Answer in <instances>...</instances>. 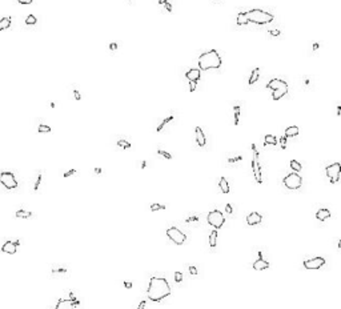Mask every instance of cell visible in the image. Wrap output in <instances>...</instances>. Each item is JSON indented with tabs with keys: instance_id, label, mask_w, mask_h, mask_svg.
<instances>
[{
	"instance_id": "3957f363",
	"label": "cell",
	"mask_w": 341,
	"mask_h": 309,
	"mask_svg": "<svg viewBox=\"0 0 341 309\" xmlns=\"http://www.w3.org/2000/svg\"><path fill=\"white\" fill-rule=\"evenodd\" d=\"M247 18H248V22H252L255 24H267V23H272L275 19V16L269 14V12H265L263 10H259V8H255V10H251L245 12Z\"/></svg>"
},
{
	"instance_id": "ac0fdd59",
	"label": "cell",
	"mask_w": 341,
	"mask_h": 309,
	"mask_svg": "<svg viewBox=\"0 0 341 309\" xmlns=\"http://www.w3.org/2000/svg\"><path fill=\"white\" fill-rule=\"evenodd\" d=\"M331 217V211L327 209V208H321V209H319L317 212H316V219L319 220V221H325V220H328Z\"/></svg>"
},
{
	"instance_id": "d590c367",
	"label": "cell",
	"mask_w": 341,
	"mask_h": 309,
	"mask_svg": "<svg viewBox=\"0 0 341 309\" xmlns=\"http://www.w3.org/2000/svg\"><path fill=\"white\" fill-rule=\"evenodd\" d=\"M187 223H189V224H193V225L196 227V225H199V219L196 217V216H189V217H187V220H185Z\"/></svg>"
},
{
	"instance_id": "4316f807",
	"label": "cell",
	"mask_w": 341,
	"mask_h": 309,
	"mask_svg": "<svg viewBox=\"0 0 341 309\" xmlns=\"http://www.w3.org/2000/svg\"><path fill=\"white\" fill-rule=\"evenodd\" d=\"M10 26H11V18H3L0 20V31L7 30V28H10Z\"/></svg>"
},
{
	"instance_id": "8d00e7d4",
	"label": "cell",
	"mask_w": 341,
	"mask_h": 309,
	"mask_svg": "<svg viewBox=\"0 0 341 309\" xmlns=\"http://www.w3.org/2000/svg\"><path fill=\"white\" fill-rule=\"evenodd\" d=\"M157 155L161 156V157H164V159H167V160H171V159H172V155L168 153L167 151H163V149H159V151H157Z\"/></svg>"
},
{
	"instance_id": "f5cc1de1",
	"label": "cell",
	"mask_w": 341,
	"mask_h": 309,
	"mask_svg": "<svg viewBox=\"0 0 341 309\" xmlns=\"http://www.w3.org/2000/svg\"><path fill=\"white\" fill-rule=\"evenodd\" d=\"M95 173H96V175H100V173H101V168H95Z\"/></svg>"
},
{
	"instance_id": "2e32d148",
	"label": "cell",
	"mask_w": 341,
	"mask_h": 309,
	"mask_svg": "<svg viewBox=\"0 0 341 309\" xmlns=\"http://www.w3.org/2000/svg\"><path fill=\"white\" fill-rule=\"evenodd\" d=\"M195 133H196V143H197L199 147H205V135H204L203 129L200 127L195 128Z\"/></svg>"
},
{
	"instance_id": "f35d334b",
	"label": "cell",
	"mask_w": 341,
	"mask_h": 309,
	"mask_svg": "<svg viewBox=\"0 0 341 309\" xmlns=\"http://www.w3.org/2000/svg\"><path fill=\"white\" fill-rule=\"evenodd\" d=\"M175 281L177 283V284L183 281V273H181V272H179V271L175 272Z\"/></svg>"
},
{
	"instance_id": "8992f818",
	"label": "cell",
	"mask_w": 341,
	"mask_h": 309,
	"mask_svg": "<svg viewBox=\"0 0 341 309\" xmlns=\"http://www.w3.org/2000/svg\"><path fill=\"white\" fill-rule=\"evenodd\" d=\"M284 183V187L288 188V189H292V191H296L301 187L303 184V177L300 176L297 172H292V173L287 175L285 177L283 180Z\"/></svg>"
},
{
	"instance_id": "e0dca14e",
	"label": "cell",
	"mask_w": 341,
	"mask_h": 309,
	"mask_svg": "<svg viewBox=\"0 0 341 309\" xmlns=\"http://www.w3.org/2000/svg\"><path fill=\"white\" fill-rule=\"evenodd\" d=\"M54 309H76L73 307V304L71 303V300H64V299H60L57 304L55 305Z\"/></svg>"
},
{
	"instance_id": "484cf974",
	"label": "cell",
	"mask_w": 341,
	"mask_h": 309,
	"mask_svg": "<svg viewBox=\"0 0 341 309\" xmlns=\"http://www.w3.org/2000/svg\"><path fill=\"white\" fill-rule=\"evenodd\" d=\"M172 120H173V115H171V116H168V117H165V119H164V120H163V121H161V123H160V124H159V127H157V128H156V131H157V132H160V131H163V128H164V127H165V125H167V124H168V123H171V121H172Z\"/></svg>"
},
{
	"instance_id": "60d3db41",
	"label": "cell",
	"mask_w": 341,
	"mask_h": 309,
	"mask_svg": "<svg viewBox=\"0 0 341 309\" xmlns=\"http://www.w3.org/2000/svg\"><path fill=\"white\" fill-rule=\"evenodd\" d=\"M241 160H243L241 156H237V157H229L228 159V163L232 164V163H236V161H241Z\"/></svg>"
},
{
	"instance_id": "ab89813d",
	"label": "cell",
	"mask_w": 341,
	"mask_h": 309,
	"mask_svg": "<svg viewBox=\"0 0 341 309\" xmlns=\"http://www.w3.org/2000/svg\"><path fill=\"white\" fill-rule=\"evenodd\" d=\"M287 139L288 137H285V136H281L280 140H279V143H280V145H281L283 149H285V148H287Z\"/></svg>"
},
{
	"instance_id": "db71d44e",
	"label": "cell",
	"mask_w": 341,
	"mask_h": 309,
	"mask_svg": "<svg viewBox=\"0 0 341 309\" xmlns=\"http://www.w3.org/2000/svg\"><path fill=\"white\" fill-rule=\"evenodd\" d=\"M145 167H147V161H141V164H140V168H141V169H144Z\"/></svg>"
},
{
	"instance_id": "8fae6325",
	"label": "cell",
	"mask_w": 341,
	"mask_h": 309,
	"mask_svg": "<svg viewBox=\"0 0 341 309\" xmlns=\"http://www.w3.org/2000/svg\"><path fill=\"white\" fill-rule=\"evenodd\" d=\"M325 259L324 257H320V256H317V257H312V259H308L304 261V268H307V269H320L321 267L325 265Z\"/></svg>"
},
{
	"instance_id": "d6986e66",
	"label": "cell",
	"mask_w": 341,
	"mask_h": 309,
	"mask_svg": "<svg viewBox=\"0 0 341 309\" xmlns=\"http://www.w3.org/2000/svg\"><path fill=\"white\" fill-rule=\"evenodd\" d=\"M297 135H299V127L297 125L288 127L285 129V133H284L285 137H295V136H297Z\"/></svg>"
},
{
	"instance_id": "11a10c76",
	"label": "cell",
	"mask_w": 341,
	"mask_h": 309,
	"mask_svg": "<svg viewBox=\"0 0 341 309\" xmlns=\"http://www.w3.org/2000/svg\"><path fill=\"white\" fill-rule=\"evenodd\" d=\"M116 48H117V44L112 43V44H111V50H116Z\"/></svg>"
},
{
	"instance_id": "9f6ffc18",
	"label": "cell",
	"mask_w": 341,
	"mask_h": 309,
	"mask_svg": "<svg viewBox=\"0 0 341 309\" xmlns=\"http://www.w3.org/2000/svg\"><path fill=\"white\" fill-rule=\"evenodd\" d=\"M341 113V105H337V116H340Z\"/></svg>"
},
{
	"instance_id": "f907efd6",
	"label": "cell",
	"mask_w": 341,
	"mask_h": 309,
	"mask_svg": "<svg viewBox=\"0 0 341 309\" xmlns=\"http://www.w3.org/2000/svg\"><path fill=\"white\" fill-rule=\"evenodd\" d=\"M18 2H19L20 4H26V6H27V4H31L32 2H34V0H18Z\"/></svg>"
},
{
	"instance_id": "83f0119b",
	"label": "cell",
	"mask_w": 341,
	"mask_h": 309,
	"mask_svg": "<svg viewBox=\"0 0 341 309\" xmlns=\"http://www.w3.org/2000/svg\"><path fill=\"white\" fill-rule=\"evenodd\" d=\"M233 112H235V125H239L240 123V105L236 104L233 107Z\"/></svg>"
},
{
	"instance_id": "7c38bea8",
	"label": "cell",
	"mask_w": 341,
	"mask_h": 309,
	"mask_svg": "<svg viewBox=\"0 0 341 309\" xmlns=\"http://www.w3.org/2000/svg\"><path fill=\"white\" fill-rule=\"evenodd\" d=\"M20 244L19 240H16V241H6L3 244L2 247V252H4V253H10V255H15L16 251H18V245Z\"/></svg>"
},
{
	"instance_id": "b9f144b4",
	"label": "cell",
	"mask_w": 341,
	"mask_h": 309,
	"mask_svg": "<svg viewBox=\"0 0 341 309\" xmlns=\"http://www.w3.org/2000/svg\"><path fill=\"white\" fill-rule=\"evenodd\" d=\"M188 271H189V273H191V275H193V276H197V269H196V267H193V265H189V268H188Z\"/></svg>"
},
{
	"instance_id": "603a6c76",
	"label": "cell",
	"mask_w": 341,
	"mask_h": 309,
	"mask_svg": "<svg viewBox=\"0 0 341 309\" xmlns=\"http://www.w3.org/2000/svg\"><path fill=\"white\" fill-rule=\"evenodd\" d=\"M259 75H260V68H255V69L252 71V75H251L249 80H248V84H249V85H253V84L259 80Z\"/></svg>"
},
{
	"instance_id": "7bdbcfd3",
	"label": "cell",
	"mask_w": 341,
	"mask_h": 309,
	"mask_svg": "<svg viewBox=\"0 0 341 309\" xmlns=\"http://www.w3.org/2000/svg\"><path fill=\"white\" fill-rule=\"evenodd\" d=\"M268 34L272 35V36H280L281 32H280L279 30H268Z\"/></svg>"
},
{
	"instance_id": "bcb514c9",
	"label": "cell",
	"mask_w": 341,
	"mask_h": 309,
	"mask_svg": "<svg viewBox=\"0 0 341 309\" xmlns=\"http://www.w3.org/2000/svg\"><path fill=\"white\" fill-rule=\"evenodd\" d=\"M75 173H76V169H69L68 172H65V173H64V177H69V176L75 175Z\"/></svg>"
},
{
	"instance_id": "816d5d0a",
	"label": "cell",
	"mask_w": 341,
	"mask_h": 309,
	"mask_svg": "<svg viewBox=\"0 0 341 309\" xmlns=\"http://www.w3.org/2000/svg\"><path fill=\"white\" fill-rule=\"evenodd\" d=\"M124 287H125L127 289H129V288H132V283H129V281H124Z\"/></svg>"
},
{
	"instance_id": "52a82bcc",
	"label": "cell",
	"mask_w": 341,
	"mask_h": 309,
	"mask_svg": "<svg viewBox=\"0 0 341 309\" xmlns=\"http://www.w3.org/2000/svg\"><path fill=\"white\" fill-rule=\"evenodd\" d=\"M252 152H253V159H252V171H253V176L257 184L263 183V173H261V167H260L259 161V151L256 149V145L252 144Z\"/></svg>"
},
{
	"instance_id": "91938a15",
	"label": "cell",
	"mask_w": 341,
	"mask_h": 309,
	"mask_svg": "<svg viewBox=\"0 0 341 309\" xmlns=\"http://www.w3.org/2000/svg\"><path fill=\"white\" fill-rule=\"evenodd\" d=\"M337 248H339V249H340V248H341V240H339V244H337Z\"/></svg>"
},
{
	"instance_id": "d4e9b609",
	"label": "cell",
	"mask_w": 341,
	"mask_h": 309,
	"mask_svg": "<svg viewBox=\"0 0 341 309\" xmlns=\"http://www.w3.org/2000/svg\"><path fill=\"white\" fill-rule=\"evenodd\" d=\"M216 244H217V229H213L209 235V247L215 248Z\"/></svg>"
},
{
	"instance_id": "836d02e7",
	"label": "cell",
	"mask_w": 341,
	"mask_h": 309,
	"mask_svg": "<svg viewBox=\"0 0 341 309\" xmlns=\"http://www.w3.org/2000/svg\"><path fill=\"white\" fill-rule=\"evenodd\" d=\"M67 273V268H52V275H65Z\"/></svg>"
},
{
	"instance_id": "681fc988",
	"label": "cell",
	"mask_w": 341,
	"mask_h": 309,
	"mask_svg": "<svg viewBox=\"0 0 341 309\" xmlns=\"http://www.w3.org/2000/svg\"><path fill=\"white\" fill-rule=\"evenodd\" d=\"M73 95H75V99L77 100V101H79L80 99H81V96H80V92H79L77 89H73Z\"/></svg>"
},
{
	"instance_id": "d6a6232c",
	"label": "cell",
	"mask_w": 341,
	"mask_h": 309,
	"mask_svg": "<svg viewBox=\"0 0 341 309\" xmlns=\"http://www.w3.org/2000/svg\"><path fill=\"white\" fill-rule=\"evenodd\" d=\"M149 209H151L152 212L160 211V209H165V205H164V204H157V203H155V204H151V205H149Z\"/></svg>"
},
{
	"instance_id": "5b68a950",
	"label": "cell",
	"mask_w": 341,
	"mask_h": 309,
	"mask_svg": "<svg viewBox=\"0 0 341 309\" xmlns=\"http://www.w3.org/2000/svg\"><path fill=\"white\" fill-rule=\"evenodd\" d=\"M207 221H208V224H209L212 228H213V229H220V228H223L224 223H225V216H224V213H223L221 211L213 209V211H211L209 213H208Z\"/></svg>"
},
{
	"instance_id": "9c48e42d",
	"label": "cell",
	"mask_w": 341,
	"mask_h": 309,
	"mask_svg": "<svg viewBox=\"0 0 341 309\" xmlns=\"http://www.w3.org/2000/svg\"><path fill=\"white\" fill-rule=\"evenodd\" d=\"M0 184L6 187L7 189H16L18 188V180L12 172H2L0 173Z\"/></svg>"
},
{
	"instance_id": "7a4b0ae2",
	"label": "cell",
	"mask_w": 341,
	"mask_h": 309,
	"mask_svg": "<svg viewBox=\"0 0 341 309\" xmlns=\"http://www.w3.org/2000/svg\"><path fill=\"white\" fill-rule=\"evenodd\" d=\"M199 69L200 71H208V69H217L221 67V57L219 52L215 50H211L208 52H204L199 56Z\"/></svg>"
},
{
	"instance_id": "f1b7e54d",
	"label": "cell",
	"mask_w": 341,
	"mask_h": 309,
	"mask_svg": "<svg viewBox=\"0 0 341 309\" xmlns=\"http://www.w3.org/2000/svg\"><path fill=\"white\" fill-rule=\"evenodd\" d=\"M289 167H291L295 172H300V171H301V164H300V163L297 161V160H291Z\"/></svg>"
},
{
	"instance_id": "4fadbf2b",
	"label": "cell",
	"mask_w": 341,
	"mask_h": 309,
	"mask_svg": "<svg viewBox=\"0 0 341 309\" xmlns=\"http://www.w3.org/2000/svg\"><path fill=\"white\" fill-rule=\"evenodd\" d=\"M260 257L256 260V261L252 264V268H253L255 271H264V269H268L269 268V263L265 259H263V255L259 253Z\"/></svg>"
},
{
	"instance_id": "e575fe53",
	"label": "cell",
	"mask_w": 341,
	"mask_h": 309,
	"mask_svg": "<svg viewBox=\"0 0 341 309\" xmlns=\"http://www.w3.org/2000/svg\"><path fill=\"white\" fill-rule=\"evenodd\" d=\"M42 180H43V173H42V172H40V173L38 175V179H36V183H35V185H34V191H35V192H38L39 187H40V184H42Z\"/></svg>"
},
{
	"instance_id": "277c9868",
	"label": "cell",
	"mask_w": 341,
	"mask_h": 309,
	"mask_svg": "<svg viewBox=\"0 0 341 309\" xmlns=\"http://www.w3.org/2000/svg\"><path fill=\"white\" fill-rule=\"evenodd\" d=\"M267 88L273 92V93H272V99L273 100L283 99L284 96L288 93V89H289V88H288V83L281 79H272L271 81L267 84Z\"/></svg>"
},
{
	"instance_id": "30bf717a",
	"label": "cell",
	"mask_w": 341,
	"mask_h": 309,
	"mask_svg": "<svg viewBox=\"0 0 341 309\" xmlns=\"http://www.w3.org/2000/svg\"><path fill=\"white\" fill-rule=\"evenodd\" d=\"M325 173L328 176V179H329V181L332 184H336L339 181L340 179V173H341V164L339 161H336L333 164H331V165H328L325 168Z\"/></svg>"
},
{
	"instance_id": "ee69618b",
	"label": "cell",
	"mask_w": 341,
	"mask_h": 309,
	"mask_svg": "<svg viewBox=\"0 0 341 309\" xmlns=\"http://www.w3.org/2000/svg\"><path fill=\"white\" fill-rule=\"evenodd\" d=\"M225 212H227L228 215H232V213H233V208H232L231 204H227V205H225Z\"/></svg>"
},
{
	"instance_id": "74e56055",
	"label": "cell",
	"mask_w": 341,
	"mask_h": 309,
	"mask_svg": "<svg viewBox=\"0 0 341 309\" xmlns=\"http://www.w3.org/2000/svg\"><path fill=\"white\" fill-rule=\"evenodd\" d=\"M26 24H28V26H34V24H36L35 15H28L27 19H26Z\"/></svg>"
},
{
	"instance_id": "cb8c5ba5",
	"label": "cell",
	"mask_w": 341,
	"mask_h": 309,
	"mask_svg": "<svg viewBox=\"0 0 341 309\" xmlns=\"http://www.w3.org/2000/svg\"><path fill=\"white\" fill-rule=\"evenodd\" d=\"M32 212H28V211H24V209H19V211H16V213H15V216L18 219H30V217H32Z\"/></svg>"
},
{
	"instance_id": "6da1fadb",
	"label": "cell",
	"mask_w": 341,
	"mask_h": 309,
	"mask_svg": "<svg viewBox=\"0 0 341 309\" xmlns=\"http://www.w3.org/2000/svg\"><path fill=\"white\" fill-rule=\"evenodd\" d=\"M171 285L163 277H151L149 285L147 289V296L151 301L153 303H160L161 300L171 295Z\"/></svg>"
},
{
	"instance_id": "ffe728a7",
	"label": "cell",
	"mask_w": 341,
	"mask_h": 309,
	"mask_svg": "<svg viewBox=\"0 0 341 309\" xmlns=\"http://www.w3.org/2000/svg\"><path fill=\"white\" fill-rule=\"evenodd\" d=\"M277 143H279V140L273 135H267L265 137H264V145L265 147L267 145H277Z\"/></svg>"
},
{
	"instance_id": "f546056e",
	"label": "cell",
	"mask_w": 341,
	"mask_h": 309,
	"mask_svg": "<svg viewBox=\"0 0 341 309\" xmlns=\"http://www.w3.org/2000/svg\"><path fill=\"white\" fill-rule=\"evenodd\" d=\"M69 300H71V303L73 304V307H75L76 309H80V301H79V300L75 297L73 292H69Z\"/></svg>"
},
{
	"instance_id": "5bb4252c",
	"label": "cell",
	"mask_w": 341,
	"mask_h": 309,
	"mask_svg": "<svg viewBox=\"0 0 341 309\" xmlns=\"http://www.w3.org/2000/svg\"><path fill=\"white\" fill-rule=\"evenodd\" d=\"M245 220H247L248 225H259V224L263 221V216L260 215L259 212H251V213L247 216Z\"/></svg>"
},
{
	"instance_id": "ba28073f",
	"label": "cell",
	"mask_w": 341,
	"mask_h": 309,
	"mask_svg": "<svg viewBox=\"0 0 341 309\" xmlns=\"http://www.w3.org/2000/svg\"><path fill=\"white\" fill-rule=\"evenodd\" d=\"M167 236H168V239H169L172 243L176 244V245H183V244L185 243V240H187L185 233H184L181 229L176 228V227L168 228V229H167Z\"/></svg>"
},
{
	"instance_id": "6f0895ef",
	"label": "cell",
	"mask_w": 341,
	"mask_h": 309,
	"mask_svg": "<svg viewBox=\"0 0 341 309\" xmlns=\"http://www.w3.org/2000/svg\"><path fill=\"white\" fill-rule=\"evenodd\" d=\"M313 50H315V51H316V50H319V44H317V43L313 44Z\"/></svg>"
},
{
	"instance_id": "c3c4849f",
	"label": "cell",
	"mask_w": 341,
	"mask_h": 309,
	"mask_svg": "<svg viewBox=\"0 0 341 309\" xmlns=\"http://www.w3.org/2000/svg\"><path fill=\"white\" fill-rule=\"evenodd\" d=\"M164 6H165V10H167L168 12H172V4H171L169 2H167V3H164Z\"/></svg>"
},
{
	"instance_id": "7402d4cb",
	"label": "cell",
	"mask_w": 341,
	"mask_h": 309,
	"mask_svg": "<svg viewBox=\"0 0 341 309\" xmlns=\"http://www.w3.org/2000/svg\"><path fill=\"white\" fill-rule=\"evenodd\" d=\"M248 23L249 22H248L245 12H240V14L237 15V19H236V24H237V26H247Z\"/></svg>"
},
{
	"instance_id": "680465c9",
	"label": "cell",
	"mask_w": 341,
	"mask_h": 309,
	"mask_svg": "<svg viewBox=\"0 0 341 309\" xmlns=\"http://www.w3.org/2000/svg\"><path fill=\"white\" fill-rule=\"evenodd\" d=\"M168 0H159V4H164V3H167Z\"/></svg>"
},
{
	"instance_id": "44dd1931",
	"label": "cell",
	"mask_w": 341,
	"mask_h": 309,
	"mask_svg": "<svg viewBox=\"0 0 341 309\" xmlns=\"http://www.w3.org/2000/svg\"><path fill=\"white\" fill-rule=\"evenodd\" d=\"M219 187H220V189H221L223 193H229V184H228L225 177H220Z\"/></svg>"
},
{
	"instance_id": "7dc6e473",
	"label": "cell",
	"mask_w": 341,
	"mask_h": 309,
	"mask_svg": "<svg viewBox=\"0 0 341 309\" xmlns=\"http://www.w3.org/2000/svg\"><path fill=\"white\" fill-rule=\"evenodd\" d=\"M145 305H147V301H145V300H141L140 304H139V307H137V309H145Z\"/></svg>"
},
{
	"instance_id": "1f68e13d",
	"label": "cell",
	"mask_w": 341,
	"mask_h": 309,
	"mask_svg": "<svg viewBox=\"0 0 341 309\" xmlns=\"http://www.w3.org/2000/svg\"><path fill=\"white\" fill-rule=\"evenodd\" d=\"M117 147L123 148V149H129V148H131V143L127 141V140H119V141H117Z\"/></svg>"
},
{
	"instance_id": "f6af8a7d",
	"label": "cell",
	"mask_w": 341,
	"mask_h": 309,
	"mask_svg": "<svg viewBox=\"0 0 341 309\" xmlns=\"http://www.w3.org/2000/svg\"><path fill=\"white\" fill-rule=\"evenodd\" d=\"M196 85H197V83H196V81H189V91L193 92L196 89Z\"/></svg>"
},
{
	"instance_id": "9a60e30c",
	"label": "cell",
	"mask_w": 341,
	"mask_h": 309,
	"mask_svg": "<svg viewBox=\"0 0 341 309\" xmlns=\"http://www.w3.org/2000/svg\"><path fill=\"white\" fill-rule=\"evenodd\" d=\"M200 76H201V71H200L199 68H191L185 73V77L189 80V81H196V83L200 80Z\"/></svg>"
},
{
	"instance_id": "4dcf8cb0",
	"label": "cell",
	"mask_w": 341,
	"mask_h": 309,
	"mask_svg": "<svg viewBox=\"0 0 341 309\" xmlns=\"http://www.w3.org/2000/svg\"><path fill=\"white\" fill-rule=\"evenodd\" d=\"M51 131H52L51 127H50V125H44V124H40L39 128H38V132H39V133H50Z\"/></svg>"
}]
</instances>
